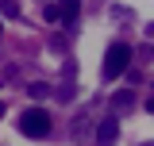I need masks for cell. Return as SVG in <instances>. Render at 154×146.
<instances>
[{
  "label": "cell",
  "instance_id": "obj_1",
  "mask_svg": "<svg viewBox=\"0 0 154 146\" xmlns=\"http://www.w3.org/2000/svg\"><path fill=\"white\" fill-rule=\"evenodd\" d=\"M19 131L27 138H46L50 135V115H46V108H27L19 115Z\"/></svg>",
  "mask_w": 154,
  "mask_h": 146
},
{
  "label": "cell",
  "instance_id": "obj_2",
  "mask_svg": "<svg viewBox=\"0 0 154 146\" xmlns=\"http://www.w3.org/2000/svg\"><path fill=\"white\" fill-rule=\"evenodd\" d=\"M127 65H131V46L127 42H112L108 54H104V77L116 81L119 73H127Z\"/></svg>",
  "mask_w": 154,
  "mask_h": 146
},
{
  "label": "cell",
  "instance_id": "obj_3",
  "mask_svg": "<svg viewBox=\"0 0 154 146\" xmlns=\"http://www.w3.org/2000/svg\"><path fill=\"white\" fill-rule=\"evenodd\" d=\"M116 138H119V119H116V115L100 119V127H96V142H100V146H112Z\"/></svg>",
  "mask_w": 154,
  "mask_h": 146
},
{
  "label": "cell",
  "instance_id": "obj_4",
  "mask_svg": "<svg viewBox=\"0 0 154 146\" xmlns=\"http://www.w3.org/2000/svg\"><path fill=\"white\" fill-rule=\"evenodd\" d=\"M135 104H139V96H135L131 89H127V92H116L112 100H108V108H112V115H123V111H131Z\"/></svg>",
  "mask_w": 154,
  "mask_h": 146
},
{
  "label": "cell",
  "instance_id": "obj_5",
  "mask_svg": "<svg viewBox=\"0 0 154 146\" xmlns=\"http://www.w3.org/2000/svg\"><path fill=\"white\" fill-rule=\"evenodd\" d=\"M58 8H62V23L73 31V27H77V16H81V0H58Z\"/></svg>",
  "mask_w": 154,
  "mask_h": 146
},
{
  "label": "cell",
  "instance_id": "obj_6",
  "mask_svg": "<svg viewBox=\"0 0 154 146\" xmlns=\"http://www.w3.org/2000/svg\"><path fill=\"white\" fill-rule=\"evenodd\" d=\"M42 19H46V23L62 19V8H58V4H42Z\"/></svg>",
  "mask_w": 154,
  "mask_h": 146
},
{
  "label": "cell",
  "instance_id": "obj_7",
  "mask_svg": "<svg viewBox=\"0 0 154 146\" xmlns=\"http://www.w3.org/2000/svg\"><path fill=\"white\" fill-rule=\"evenodd\" d=\"M0 12H4V16H19V4L16 0H0Z\"/></svg>",
  "mask_w": 154,
  "mask_h": 146
},
{
  "label": "cell",
  "instance_id": "obj_8",
  "mask_svg": "<svg viewBox=\"0 0 154 146\" xmlns=\"http://www.w3.org/2000/svg\"><path fill=\"white\" fill-rule=\"evenodd\" d=\"M27 92H31L35 100H42V96H46V92H50V89H46V85H31V89H27Z\"/></svg>",
  "mask_w": 154,
  "mask_h": 146
},
{
  "label": "cell",
  "instance_id": "obj_9",
  "mask_svg": "<svg viewBox=\"0 0 154 146\" xmlns=\"http://www.w3.org/2000/svg\"><path fill=\"white\" fill-rule=\"evenodd\" d=\"M146 111H154V96H150V100H146Z\"/></svg>",
  "mask_w": 154,
  "mask_h": 146
},
{
  "label": "cell",
  "instance_id": "obj_10",
  "mask_svg": "<svg viewBox=\"0 0 154 146\" xmlns=\"http://www.w3.org/2000/svg\"><path fill=\"white\" fill-rule=\"evenodd\" d=\"M0 115H4V104H0Z\"/></svg>",
  "mask_w": 154,
  "mask_h": 146
},
{
  "label": "cell",
  "instance_id": "obj_11",
  "mask_svg": "<svg viewBox=\"0 0 154 146\" xmlns=\"http://www.w3.org/2000/svg\"><path fill=\"white\" fill-rule=\"evenodd\" d=\"M143 146H154V142H143Z\"/></svg>",
  "mask_w": 154,
  "mask_h": 146
}]
</instances>
